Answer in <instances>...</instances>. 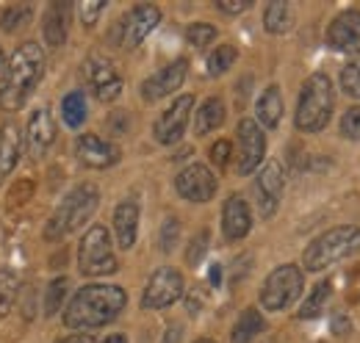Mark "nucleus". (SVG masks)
I'll return each mask as SVG.
<instances>
[{"label":"nucleus","mask_w":360,"mask_h":343,"mask_svg":"<svg viewBox=\"0 0 360 343\" xmlns=\"http://www.w3.org/2000/svg\"><path fill=\"white\" fill-rule=\"evenodd\" d=\"M45 72V53L37 42H22L8 58V67L0 78V108L3 111H20L28 100V94L37 89Z\"/></svg>","instance_id":"f257e3e1"},{"label":"nucleus","mask_w":360,"mask_h":343,"mask_svg":"<svg viewBox=\"0 0 360 343\" xmlns=\"http://www.w3.org/2000/svg\"><path fill=\"white\" fill-rule=\"evenodd\" d=\"M128 304V294L120 285H84L64 310L70 330H94L111 324Z\"/></svg>","instance_id":"f03ea898"},{"label":"nucleus","mask_w":360,"mask_h":343,"mask_svg":"<svg viewBox=\"0 0 360 343\" xmlns=\"http://www.w3.org/2000/svg\"><path fill=\"white\" fill-rule=\"evenodd\" d=\"M333 105H335V91L333 81L324 72L311 75L302 91H300V103H297V130L302 133H319L327 128L330 117H333Z\"/></svg>","instance_id":"7ed1b4c3"},{"label":"nucleus","mask_w":360,"mask_h":343,"mask_svg":"<svg viewBox=\"0 0 360 343\" xmlns=\"http://www.w3.org/2000/svg\"><path fill=\"white\" fill-rule=\"evenodd\" d=\"M97 202H100V191L91 183H84V186L72 188L61 200V205L56 208V214L47 219L45 238L47 241H61L64 235H70L72 230H78L81 224H86L91 219V214L97 211Z\"/></svg>","instance_id":"20e7f679"},{"label":"nucleus","mask_w":360,"mask_h":343,"mask_svg":"<svg viewBox=\"0 0 360 343\" xmlns=\"http://www.w3.org/2000/svg\"><path fill=\"white\" fill-rule=\"evenodd\" d=\"M355 252H360V227L347 224V227H333L314 238L302 255V263L308 271H321Z\"/></svg>","instance_id":"39448f33"},{"label":"nucleus","mask_w":360,"mask_h":343,"mask_svg":"<svg viewBox=\"0 0 360 343\" xmlns=\"http://www.w3.org/2000/svg\"><path fill=\"white\" fill-rule=\"evenodd\" d=\"M78 266H81V274H86V277H105V274L117 271L111 238L103 224H94L84 233L81 247H78Z\"/></svg>","instance_id":"423d86ee"},{"label":"nucleus","mask_w":360,"mask_h":343,"mask_svg":"<svg viewBox=\"0 0 360 343\" xmlns=\"http://www.w3.org/2000/svg\"><path fill=\"white\" fill-rule=\"evenodd\" d=\"M302 285H305L302 268H297L294 263L277 266L269 277H266L264 288H261V304H264V310H269V313L285 310L288 304H294V302L300 299Z\"/></svg>","instance_id":"0eeeda50"},{"label":"nucleus","mask_w":360,"mask_h":343,"mask_svg":"<svg viewBox=\"0 0 360 343\" xmlns=\"http://www.w3.org/2000/svg\"><path fill=\"white\" fill-rule=\"evenodd\" d=\"M180 297H183V274L178 268L164 266L147 280V288L141 294V307L161 310V307H169L172 302H178Z\"/></svg>","instance_id":"6e6552de"},{"label":"nucleus","mask_w":360,"mask_h":343,"mask_svg":"<svg viewBox=\"0 0 360 343\" xmlns=\"http://www.w3.org/2000/svg\"><path fill=\"white\" fill-rule=\"evenodd\" d=\"M238 158H236V169L238 174H252L261 167L264 153H266V136L255 119H241L238 122Z\"/></svg>","instance_id":"1a4fd4ad"},{"label":"nucleus","mask_w":360,"mask_h":343,"mask_svg":"<svg viewBox=\"0 0 360 343\" xmlns=\"http://www.w3.org/2000/svg\"><path fill=\"white\" fill-rule=\"evenodd\" d=\"M84 78H86V84H89V89L94 91V97H97L100 103H111V100H117V97L122 94V78H120V72H117L114 64H111L108 58H103V56L86 58V64H84Z\"/></svg>","instance_id":"9d476101"},{"label":"nucleus","mask_w":360,"mask_h":343,"mask_svg":"<svg viewBox=\"0 0 360 343\" xmlns=\"http://www.w3.org/2000/svg\"><path fill=\"white\" fill-rule=\"evenodd\" d=\"M175 188L188 202H208L217 194V177L202 164H191L175 177Z\"/></svg>","instance_id":"9b49d317"},{"label":"nucleus","mask_w":360,"mask_h":343,"mask_svg":"<svg viewBox=\"0 0 360 343\" xmlns=\"http://www.w3.org/2000/svg\"><path fill=\"white\" fill-rule=\"evenodd\" d=\"M191 108H194V97L191 94H183L178 97L161 117H158V122H155V141L158 144H175L183 138V133H186V125H188V117H191Z\"/></svg>","instance_id":"f8f14e48"},{"label":"nucleus","mask_w":360,"mask_h":343,"mask_svg":"<svg viewBox=\"0 0 360 343\" xmlns=\"http://www.w3.org/2000/svg\"><path fill=\"white\" fill-rule=\"evenodd\" d=\"M158 22H161V8L158 6H153V3H139V6H134L128 11V17L122 20V25H120L122 47L131 50L136 44H141Z\"/></svg>","instance_id":"ddd939ff"},{"label":"nucleus","mask_w":360,"mask_h":343,"mask_svg":"<svg viewBox=\"0 0 360 343\" xmlns=\"http://www.w3.org/2000/svg\"><path fill=\"white\" fill-rule=\"evenodd\" d=\"M75 155H78V161L84 164V167H89V169H108V167H114L117 161H120V147L114 144V141H108V138H100V136H94V133H84V136H78V141H75Z\"/></svg>","instance_id":"4468645a"},{"label":"nucleus","mask_w":360,"mask_h":343,"mask_svg":"<svg viewBox=\"0 0 360 343\" xmlns=\"http://www.w3.org/2000/svg\"><path fill=\"white\" fill-rule=\"evenodd\" d=\"M186 72H188V61L178 58L172 64H167L164 70H158L155 75H150L144 84H141V97L147 103H155L161 97H169L172 91H178L183 81H186Z\"/></svg>","instance_id":"2eb2a0df"},{"label":"nucleus","mask_w":360,"mask_h":343,"mask_svg":"<svg viewBox=\"0 0 360 343\" xmlns=\"http://www.w3.org/2000/svg\"><path fill=\"white\" fill-rule=\"evenodd\" d=\"M327 44L338 53H360V11L347 8L341 11L330 28H327Z\"/></svg>","instance_id":"dca6fc26"},{"label":"nucleus","mask_w":360,"mask_h":343,"mask_svg":"<svg viewBox=\"0 0 360 343\" xmlns=\"http://www.w3.org/2000/svg\"><path fill=\"white\" fill-rule=\"evenodd\" d=\"M283 188H285V177H283V167L277 161H269L258 180H255V194H258V211L261 216L269 219L277 205H280V197H283Z\"/></svg>","instance_id":"f3484780"},{"label":"nucleus","mask_w":360,"mask_h":343,"mask_svg":"<svg viewBox=\"0 0 360 343\" xmlns=\"http://www.w3.org/2000/svg\"><path fill=\"white\" fill-rule=\"evenodd\" d=\"M56 141V125H53V117L47 108H37L28 119V128H25V147H28V155L31 158H42L47 150L53 147Z\"/></svg>","instance_id":"a211bd4d"},{"label":"nucleus","mask_w":360,"mask_h":343,"mask_svg":"<svg viewBox=\"0 0 360 343\" xmlns=\"http://www.w3.org/2000/svg\"><path fill=\"white\" fill-rule=\"evenodd\" d=\"M252 227V216H250V205L233 194L227 197L225 208H222V233L227 241H241Z\"/></svg>","instance_id":"6ab92c4d"},{"label":"nucleus","mask_w":360,"mask_h":343,"mask_svg":"<svg viewBox=\"0 0 360 343\" xmlns=\"http://www.w3.org/2000/svg\"><path fill=\"white\" fill-rule=\"evenodd\" d=\"M20 150H22V136L14 122H3L0 128V183L8 180V174L14 172L20 161Z\"/></svg>","instance_id":"aec40b11"},{"label":"nucleus","mask_w":360,"mask_h":343,"mask_svg":"<svg viewBox=\"0 0 360 343\" xmlns=\"http://www.w3.org/2000/svg\"><path fill=\"white\" fill-rule=\"evenodd\" d=\"M70 14H72V8H70V3H53L50 8H47L45 14V42L56 50V47H61V44L67 42V34H70Z\"/></svg>","instance_id":"412c9836"},{"label":"nucleus","mask_w":360,"mask_h":343,"mask_svg":"<svg viewBox=\"0 0 360 343\" xmlns=\"http://www.w3.org/2000/svg\"><path fill=\"white\" fill-rule=\"evenodd\" d=\"M136 230H139V205L134 200H125L114 211V233L122 250H131L136 244Z\"/></svg>","instance_id":"4be33fe9"},{"label":"nucleus","mask_w":360,"mask_h":343,"mask_svg":"<svg viewBox=\"0 0 360 343\" xmlns=\"http://www.w3.org/2000/svg\"><path fill=\"white\" fill-rule=\"evenodd\" d=\"M225 100L222 97H208L202 105H200V111L194 114V130H197V136H205V133H211V130L222 128L225 125Z\"/></svg>","instance_id":"5701e85b"},{"label":"nucleus","mask_w":360,"mask_h":343,"mask_svg":"<svg viewBox=\"0 0 360 343\" xmlns=\"http://www.w3.org/2000/svg\"><path fill=\"white\" fill-rule=\"evenodd\" d=\"M255 114H258V122H261L264 128L271 130L280 125V119H283V94H280L277 86L264 89V94H261L258 103H255Z\"/></svg>","instance_id":"b1692460"},{"label":"nucleus","mask_w":360,"mask_h":343,"mask_svg":"<svg viewBox=\"0 0 360 343\" xmlns=\"http://www.w3.org/2000/svg\"><path fill=\"white\" fill-rule=\"evenodd\" d=\"M264 330H266L264 316H261L255 307H247V310L238 316V321H236V327H233L230 341L233 343H252L261 332H264Z\"/></svg>","instance_id":"393cba45"},{"label":"nucleus","mask_w":360,"mask_h":343,"mask_svg":"<svg viewBox=\"0 0 360 343\" xmlns=\"http://www.w3.org/2000/svg\"><path fill=\"white\" fill-rule=\"evenodd\" d=\"M17 297H20L17 271L8 266H0V318H6L11 313V307L17 304Z\"/></svg>","instance_id":"a878e982"},{"label":"nucleus","mask_w":360,"mask_h":343,"mask_svg":"<svg viewBox=\"0 0 360 343\" xmlns=\"http://www.w3.org/2000/svg\"><path fill=\"white\" fill-rule=\"evenodd\" d=\"M264 25L269 34H285L294 25V11L288 3H269L264 11Z\"/></svg>","instance_id":"bb28decb"},{"label":"nucleus","mask_w":360,"mask_h":343,"mask_svg":"<svg viewBox=\"0 0 360 343\" xmlns=\"http://www.w3.org/2000/svg\"><path fill=\"white\" fill-rule=\"evenodd\" d=\"M61 117L70 128H81L84 119H86V97L84 91H70L64 100H61Z\"/></svg>","instance_id":"cd10ccee"},{"label":"nucleus","mask_w":360,"mask_h":343,"mask_svg":"<svg viewBox=\"0 0 360 343\" xmlns=\"http://www.w3.org/2000/svg\"><path fill=\"white\" fill-rule=\"evenodd\" d=\"M330 291H333V285L324 280V283H319L314 291H311V297L302 302V307H300V318H316L321 310H324V304L330 299Z\"/></svg>","instance_id":"c85d7f7f"},{"label":"nucleus","mask_w":360,"mask_h":343,"mask_svg":"<svg viewBox=\"0 0 360 343\" xmlns=\"http://www.w3.org/2000/svg\"><path fill=\"white\" fill-rule=\"evenodd\" d=\"M236 56H238V50L233 47V44H222V47H217L211 56H208V75H225L227 70L233 67V61H236Z\"/></svg>","instance_id":"c756f323"},{"label":"nucleus","mask_w":360,"mask_h":343,"mask_svg":"<svg viewBox=\"0 0 360 343\" xmlns=\"http://www.w3.org/2000/svg\"><path fill=\"white\" fill-rule=\"evenodd\" d=\"M31 17H34V8H31V6H8V8L3 11V17H0V28H3V31H17V28H22Z\"/></svg>","instance_id":"7c9ffc66"},{"label":"nucleus","mask_w":360,"mask_h":343,"mask_svg":"<svg viewBox=\"0 0 360 343\" xmlns=\"http://www.w3.org/2000/svg\"><path fill=\"white\" fill-rule=\"evenodd\" d=\"M67 288H70V280H67V277H56V280L47 285V297H45V313L47 316L58 313L61 302H64V297H67Z\"/></svg>","instance_id":"2f4dec72"},{"label":"nucleus","mask_w":360,"mask_h":343,"mask_svg":"<svg viewBox=\"0 0 360 343\" xmlns=\"http://www.w3.org/2000/svg\"><path fill=\"white\" fill-rule=\"evenodd\" d=\"M186 39L191 47H208V44L217 39V28L214 25H208V22H194V25H188V31H186Z\"/></svg>","instance_id":"473e14b6"},{"label":"nucleus","mask_w":360,"mask_h":343,"mask_svg":"<svg viewBox=\"0 0 360 343\" xmlns=\"http://www.w3.org/2000/svg\"><path fill=\"white\" fill-rule=\"evenodd\" d=\"M341 86L349 97H358L360 100V58L358 61H349L344 70H341Z\"/></svg>","instance_id":"72a5a7b5"},{"label":"nucleus","mask_w":360,"mask_h":343,"mask_svg":"<svg viewBox=\"0 0 360 343\" xmlns=\"http://www.w3.org/2000/svg\"><path fill=\"white\" fill-rule=\"evenodd\" d=\"M208 241H211V233L208 230H200L194 238H191V244H188V252H186V260L191 263V266H197L202 255L208 252Z\"/></svg>","instance_id":"f704fd0d"},{"label":"nucleus","mask_w":360,"mask_h":343,"mask_svg":"<svg viewBox=\"0 0 360 343\" xmlns=\"http://www.w3.org/2000/svg\"><path fill=\"white\" fill-rule=\"evenodd\" d=\"M178 235H180V221L175 216H169L161 227V250L164 252H172V247L178 244Z\"/></svg>","instance_id":"c9c22d12"},{"label":"nucleus","mask_w":360,"mask_h":343,"mask_svg":"<svg viewBox=\"0 0 360 343\" xmlns=\"http://www.w3.org/2000/svg\"><path fill=\"white\" fill-rule=\"evenodd\" d=\"M341 133H344L347 138L360 141V105L349 108V111L344 114V119H341Z\"/></svg>","instance_id":"e433bc0d"},{"label":"nucleus","mask_w":360,"mask_h":343,"mask_svg":"<svg viewBox=\"0 0 360 343\" xmlns=\"http://www.w3.org/2000/svg\"><path fill=\"white\" fill-rule=\"evenodd\" d=\"M103 6H105V3H100V0H91V3H84V6H81V20H84V25H94V22H97Z\"/></svg>","instance_id":"4c0bfd02"},{"label":"nucleus","mask_w":360,"mask_h":343,"mask_svg":"<svg viewBox=\"0 0 360 343\" xmlns=\"http://www.w3.org/2000/svg\"><path fill=\"white\" fill-rule=\"evenodd\" d=\"M227 158H230V141L219 138V141L211 147V161H214L217 167H227Z\"/></svg>","instance_id":"58836bf2"},{"label":"nucleus","mask_w":360,"mask_h":343,"mask_svg":"<svg viewBox=\"0 0 360 343\" xmlns=\"http://www.w3.org/2000/svg\"><path fill=\"white\" fill-rule=\"evenodd\" d=\"M217 6H219V11H225V14H241V11H247L252 3H250V0H219Z\"/></svg>","instance_id":"ea45409f"},{"label":"nucleus","mask_w":360,"mask_h":343,"mask_svg":"<svg viewBox=\"0 0 360 343\" xmlns=\"http://www.w3.org/2000/svg\"><path fill=\"white\" fill-rule=\"evenodd\" d=\"M333 332H335V335H349V332H352L349 318H347V316H335V318H333Z\"/></svg>","instance_id":"a19ab883"},{"label":"nucleus","mask_w":360,"mask_h":343,"mask_svg":"<svg viewBox=\"0 0 360 343\" xmlns=\"http://www.w3.org/2000/svg\"><path fill=\"white\" fill-rule=\"evenodd\" d=\"M58 343H91L89 335H67V338H61Z\"/></svg>","instance_id":"79ce46f5"},{"label":"nucleus","mask_w":360,"mask_h":343,"mask_svg":"<svg viewBox=\"0 0 360 343\" xmlns=\"http://www.w3.org/2000/svg\"><path fill=\"white\" fill-rule=\"evenodd\" d=\"M222 283V266H211V285Z\"/></svg>","instance_id":"37998d69"},{"label":"nucleus","mask_w":360,"mask_h":343,"mask_svg":"<svg viewBox=\"0 0 360 343\" xmlns=\"http://www.w3.org/2000/svg\"><path fill=\"white\" fill-rule=\"evenodd\" d=\"M100 343H128L125 335H108V338H103Z\"/></svg>","instance_id":"c03bdc74"},{"label":"nucleus","mask_w":360,"mask_h":343,"mask_svg":"<svg viewBox=\"0 0 360 343\" xmlns=\"http://www.w3.org/2000/svg\"><path fill=\"white\" fill-rule=\"evenodd\" d=\"M178 327H172V330H169V338H167V343H178Z\"/></svg>","instance_id":"a18cd8bd"},{"label":"nucleus","mask_w":360,"mask_h":343,"mask_svg":"<svg viewBox=\"0 0 360 343\" xmlns=\"http://www.w3.org/2000/svg\"><path fill=\"white\" fill-rule=\"evenodd\" d=\"M194 343H217V341H211V338H200V341H194Z\"/></svg>","instance_id":"49530a36"},{"label":"nucleus","mask_w":360,"mask_h":343,"mask_svg":"<svg viewBox=\"0 0 360 343\" xmlns=\"http://www.w3.org/2000/svg\"><path fill=\"white\" fill-rule=\"evenodd\" d=\"M3 58H6V56H3V50H0V70H3Z\"/></svg>","instance_id":"de8ad7c7"}]
</instances>
